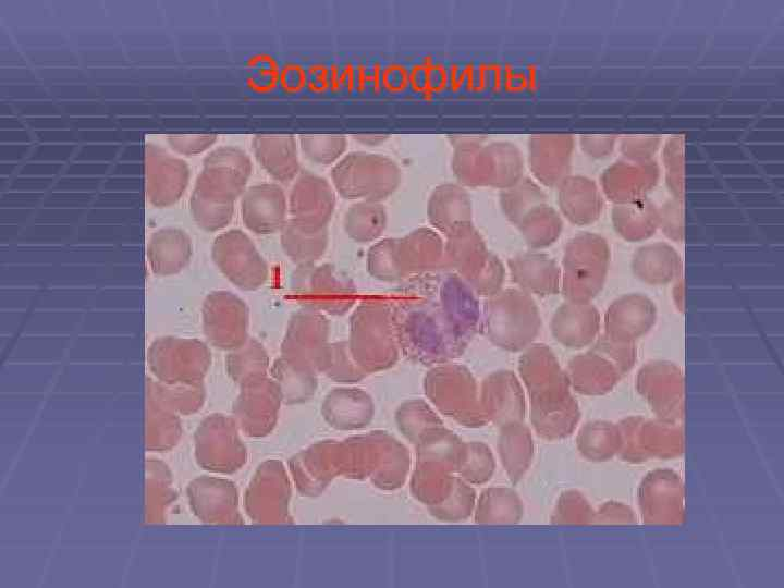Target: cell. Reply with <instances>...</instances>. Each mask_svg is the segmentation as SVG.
Listing matches in <instances>:
<instances>
[{"label":"cell","mask_w":784,"mask_h":588,"mask_svg":"<svg viewBox=\"0 0 784 588\" xmlns=\"http://www.w3.org/2000/svg\"><path fill=\"white\" fill-rule=\"evenodd\" d=\"M351 347L357 360L368 369L393 362L399 340L393 309L384 299L362 301L350 317Z\"/></svg>","instance_id":"obj_7"},{"label":"cell","mask_w":784,"mask_h":588,"mask_svg":"<svg viewBox=\"0 0 784 588\" xmlns=\"http://www.w3.org/2000/svg\"><path fill=\"white\" fill-rule=\"evenodd\" d=\"M354 139L363 145L378 146L384 143L389 136L387 135H375V134H358L353 136Z\"/></svg>","instance_id":"obj_41"},{"label":"cell","mask_w":784,"mask_h":588,"mask_svg":"<svg viewBox=\"0 0 784 588\" xmlns=\"http://www.w3.org/2000/svg\"><path fill=\"white\" fill-rule=\"evenodd\" d=\"M601 316L591 302L566 301L551 319L553 338L566 347L580 348L591 344L599 334Z\"/></svg>","instance_id":"obj_23"},{"label":"cell","mask_w":784,"mask_h":588,"mask_svg":"<svg viewBox=\"0 0 784 588\" xmlns=\"http://www.w3.org/2000/svg\"><path fill=\"white\" fill-rule=\"evenodd\" d=\"M211 256L224 277L243 291H255L268 279V265L250 237L233 229L219 234Z\"/></svg>","instance_id":"obj_12"},{"label":"cell","mask_w":784,"mask_h":588,"mask_svg":"<svg viewBox=\"0 0 784 588\" xmlns=\"http://www.w3.org/2000/svg\"><path fill=\"white\" fill-rule=\"evenodd\" d=\"M451 168L464 187L505 189L524 176V158L519 148L507 140L488 144L483 138L454 136Z\"/></svg>","instance_id":"obj_2"},{"label":"cell","mask_w":784,"mask_h":588,"mask_svg":"<svg viewBox=\"0 0 784 588\" xmlns=\"http://www.w3.org/2000/svg\"><path fill=\"white\" fill-rule=\"evenodd\" d=\"M618 426L622 433L618 455L625 462L637 464L651 458H674L683 453L684 438L679 422L629 416Z\"/></svg>","instance_id":"obj_11"},{"label":"cell","mask_w":784,"mask_h":588,"mask_svg":"<svg viewBox=\"0 0 784 588\" xmlns=\"http://www.w3.org/2000/svg\"><path fill=\"white\" fill-rule=\"evenodd\" d=\"M168 142L175 151L194 156L210 148L217 142V135H175L169 136Z\"/></svg>","instance_id":"obj_39"},{"label":"cell","mask_w":784,"mask_h":588,"mask_svg":"<svg viewBox=\"0 0 784 588\" xmlns=\"http://www.w3.org/2000/svg\"><path fill=\"white\" fill-rule=\"evenodd\" d=\"M558 187L560 209L569 222L588 225L599 218L602 199L593 181L580 175L567 176Z\"/></svg>","instance_id":"obj_29"},{"label":"cell","mask_w":784,"mask_h":588,"mask_svg":"<svg viewBox=\"0 0 784 588\" xmlns=\"http://www.w3.org/2000/svg\"><path fill=\"white\" fill-rule=\"evenodd\" d=\"M499 203L504 217L516 226L529 210L546 203V195L535 181L523 176L500 191Z\"/></svg>","instance_id":"obj_36"},{"label":"cell","mask_w":784,"mask_h":588,"mask_svg":"<svg viewBox=\"0 0 784 588\" xmlns=\"http://www.w3.org/2000/svg\"><path fill=\"white\" fill-rule=\"evenodd\" d=\"M252 146L260 166L275 181L286 183L298 174L297 142L293 136L257 135Z\"/></svg>","instance_id":"obj_28"},{"label":"cell","mask_w":784,"mask_h":588,"mask_svg":"<svg viewBox=\"0 0 784 588\" xmlns=\"http://www.w3.org/2000/svg\"><path fill=\"white\" fill-rule=\"evenodd\" d=\"M437 293L449 327L463 343L475 333L482 318L477 294L456 273L445 274L437 283Z\"/></svg>","instance_id":"obj_19"},{"label":"cell","mask_w":784,"mask_h":588,"mask_svg":"<svg viewBox=\"0 0 784 588\" xmlns=\"http://www.w3.org/2000/svg\"><path fill=\"white\" fill-rule=\"evenodd\" d=\"M610 264L607 242L593 233H580L565 245L561 268V293L566 301L591 302L603 289Z\"/></svg>","instance_id":"obj_8"},{"label":"cell","mask_w":784,"mask_h":588,"mask_svg":"<svg viewBox=\"0 0 784 588\" xmlns=\"http://www.w3.org/2000/svg\"><path fill=\"white\" fill-rule=\"evenodd\" d=\"M481 320L490 341L510 351L528 346L541 328L540 311L531 295L513 287L487 298Z\"/></svg>","instance_id":"obj_5"},{"label":"cell","mask_w":784,"mask_h":588,"mask_svg":"<svg viewBox=\"0 0 784 588\" xmlns=\"http://www.w3.org/2000/svg\"><path fill=\"white\" fill-rule=\"evenodd\" d=\"M634 274L650 285H664L679 277L681 258L666 244H651L638 249L632 262Z\"/></svg>","instance_id":"obj_32"},{"label":"cell","mask_w":784,"mask_h":588,"mask_svg":"<svg viewBox=\"0 0 784 588\" xmlns=\"http://www.w3.org/2000/svg\"><path fill=\"white\" fill-rule=\"evenodd\" d=\"M189 179L185 161L172 157L156 145H146V188L149 201L158 207L175 204Z\"/></svg>","instance_id":"obj_17"},{"label":"cell","mask_w":784,"mask_h":588,"mask_svg":"<svg viewBox=\"0 0 784 588\" xmlns=\"http://www.w3.org/2000/svg\"><path fill=\"white\" fill-rule=\"evenodd\" d=\"M290 286L304 308L332 316L345 315L357 299L353 281L331 264L297 266Z\"/></svg>","instance_id":"obj_9"},{"label":"cell","mask_w":784,"mask_h":588,"mask_svg":"<svg viewBox=\"0 0 784 588\" xmlns=\"http://www.w3.org/2000/svg\"><path fill=\"white\" fill-rule=\"evenodd\" d=\"M408 294L390 303L400 341L428 357H440L462 345L444 318L437 284H426Z\"/></svg>","instance_id":"obj_4"},{"label":"cell","mask_w":784,"mask_h":588,"mask_svg":"<svg viewBox=\"0 0 784 588\" xmlns=\"http://www.w3.org/2000/svg\"><path fill=\"white\" fill-rule=\"evenodd\" d=\"M328 229H310L289 219L280 230L284 254L297 266L316 264L328 247Z\"/></svg>","instance_id":"obj_33"},{"label":"cell","mask_w":784,"mask_h":588,"mask_svg":"<svg viewBox=\"0 0 784 588\" xmlns=\"http://www.w3.org/2000/svg\"><path fill=\"white\" fill-rule=\"evenodd\" d=\"M335 191L345 199L378 201L387 199L402 179L391 158L366 151H353L335 163L331 171Z\"/></svg>","instance_id":"obj_6"},{"label":"cell","mask_w":784,"mask_h":588,"mask_svg":"<svg viewBox=\"0 0 784 588\" xmlns=\"http://www.w3.org/2000/svg\"><path fill=\"white\" fill-rule=\"evenodd\" d=\"M206 335L219 346H236L244 342L248 326V308L237 295L215 291L207 295L201 308Z\"/></svg>","instance_id":"obj_15"},{"label":"cell","mask_w":784,"mask_h":588,"mask_svg":"<svg viewBox=\"0 0 784 588\" xmlns=\"http://www.w3.org/2000/svg\"><path fill=\"white\" fill-rule=\"evenodd\" d=\"M329 334L324 314L304 308L290 318L284 350L289 355H305L322 348Z\"/></svg>","instance_id":"obj_31"},{"label":"cell","mask_w":784,"mask_h":588,"mask_svg":"<svg viewBox=\"0 0 784 588\" xmlns=\"http://www.w3.org/2000/svg\"><path fill=\"white\" fill-rule=\"evenodd\" d=\"M683 278H677L676 282L674 283L672 294H673V301L674 304L677 306L678 310H684V286H683Z\"/></svg>","instance_id":"obj_42"},{"label":"cell","mask_w":784,"mask_h":588,"mask_svg":"<svg viewBox=\"0 0 784 588\" xmlns=\"http://www.w3.org/2000/svg\"><path fill=\"white\" fill-rule=\"evenodd\" d=\"M621 376L616 365L597 351L580 354L568 365L569 383L581 394L608 393L616 385Z\"/></svg>","instance_id":"obj_26"},{"label":"cell","mask_w":784,"mask_h":588,"mask_svg":"<svg viewBox=\"0 0 784 588\" xmlns=\"http://www.w3.org/2000/svg\"><path fill=\"white\" fill-rule=\"evenodd\" d=\"M427 217L432 229L444 235L457 224L473 222L469 194L458 183L438 185L429 196Z\"/></svg>","instance_id":"obj_25"},{"label":"cell","mask_w":784,"mask_h":588,"mask_svg":"<svg viewBox=\"0 0 784 588\" xmlns=\"http://www.w3.org/2000/svg\"><path fill=\"white\" fill-rule=\"evenodd\" d=\"M638 505L646 524H682L685 519L682 479L667 468L648 473L638 489Z\"/></svg>","instance_id":"obj_13"},{"label":"cell","mask_w":784,"mask_h":588,"mask_svg":"<svg viewBox=\"0 0 784 588\" xmlns=\"http://www.w3.org/2000/svg\"><path fill=\"white\" fill-rule=\"evenodd\" d=\"M387 222V210L381 203L359 200L346 210L343 225L351 240L368 243L382 235Z\"/></svg>","instance_id":"obj_34"},{"label":"cell","mask_w":784,"mask_h":588,"mask_svg":"<svg viewBox=\"0 0 784 588\" xmlns=\"http://www.w3.org/2000/svg\"><path fill=\"white\" fill-rule=\"evenodd\" d=\"M585 449L591 457L599 461L618 454L622 448V433L618 424L596 421L585 431Z\"/></svg>","instance_id":"obj_37"},{"label":"cell","mask_w":784,"mask_h":588,"mask_svg":"<svg viewBox=\"0 0 784 588\" xmlns=\"http://www.w3.org/2000/svg\"><path fill=\"white\" fill-rule=\"evenodd\" d=\"M492 252L473 222L454 226L445 234V268L470 284L488 265Z\"/></svg>","instance_id":"obj_21"},{"label":"cell","mask_w":784,"mask_h":588,"mask_svg":"<svg viewBox=\"0 0 784 588\" xmlns=\"http://www.w3.org/2000/svg\"><path fill=\"white\" fill-rule=\"evenodd\" d=\"M562 224L558 211L544 203L529 210L516 228L529 248L542 249L559 238Z\"/></svg>","instance_id":"obj_35"},{"label":"cell","mask_w":784,"mask_h":588,"mask_svg":"<svg viewBox=\"0 0 784 588\" xmlns=\"http://www.w3.org/2000/svg\"><path fill=\"white\" fill-rule=\"evenodd\" d=\"M287 204L292 220L319 230L327 228L333 216L335 194L326 179L304 171L294 182Z\"/></svg>","instance_id":"obj_16"},{"label":"cell","mask_w":784,"mask_h":588,"mask_svg":"<svg viewBox=\"0 0 784 588\" xmlns=\"http://www.w3.org/2000/svg\"><path fill=\"white\" fill-rule=\"evenodd\" d=\"M656 319V305L649 297L639 293L624 294L609 305L602 335L615 342L635 344L654 326Z\"/></svg>","instance_id":"obj_18"},{"label":"cell","mask_w":784,"mask_h":588,"mask_svg":"<svg viewBox=\"0 0 784 588\" xmlns=\"http://www.w3.org/2000/svg\"><path fill=\"white\" fill-rule=\"evenodd\" d=\"M252 170L247 154L234 146L216 148L205 158L189 201L199 228L216 232L230 223Z\"/></svg>","instance_id":"obj_1"},{"label":"cell","mask_w":784,"mask_h":588,"mask_svg":"<svg viewBox=\"0 0 784 588\" xmlns=\"http://www.w3.org/2000/svg\"><path fill=\"white\" fill-rule=\"evenodd\" d=\"M636 385L657 418L679 422L683 417V376L675 364L648 363L638 371Z\"/></svg>","instance_id":"obj_14"},{"label":"cell","mask_w":784,"mask_h":588,"mask_svg":"<svg viewBox=\"0 0 784 588\" xmlns=\"http://www.w3.org/2000/svg\"><path fill=\"white\" fill-rule=\"evenodd\" d=\"M192 253L189 236L174 228L155 232L147 245L150 269L158 275H172L182 271L188 265Z\"/></svg>","instance_id":"obj_27"},{"label":"cell","mask_w":784,"mask_h":588,"mask_svg":"<svg viewBox=\"0 0 784 588\" xmlns=\"http://www.w3.org/2000/svg\"><path fill=\"white\" fill-rule=\"evenodd\" d=\"M507 268L517 289L529 295L546 297L561 291V268L544 253L517 254L507 260Z\"/></svg>","instance_id":"obj_24"},{"label":"cell","mask_w":784,"mask_h":588,"mask_svg":"<svg viewBox=\"0 0 784 588\" xmlns=\"http://www.w3.org/2000/svg\"><path fill=\"white\" fill-rule=\"evenodd\" d=\"M573 138L568 135H539L528 142V164L546 186H559L568 175Z\"/></svg>","instance_id":"obj_22"},{"label":"cell","mask_w":784,"mask_h":588,"mask_svg":"<svg viewBox=\"0 0 784 588\" xmlns=\"http://www.w3.org/2000/svg\"><path fill=\"white\" fill-rule=\"evenodd\" d=\"M287 199L284 191L274 183H261L245 189L241 200L242 219L255 234H272L285 224Z\"/></svg>","instance_id":"obj_20"},{"label":"cell","mask_w":784,"mask_h":588,"mask_svg":"<svg viewBox=\"0 0 784 588\" xmlns=\"http://www.w3.org/2000/svg\"><path fill=\"white\" fill-rule=\"evenodd\" d=\"M602 520L614 524H633L636 522L634 511L621 502H608L602 507Z\"/></svg>","instance_id":"obj_40"},{"label":"cell","mask_w":784,"mask_h":588,"mask_svg":"<svg viewBox=\"0 0 784 588\" xmlns=\"http://www.w3.org/2000/svg\"><path fill=\"white\" fill-rule=\"evenodd\" d=\"M367 271L380 281L396 282L445 268L444 241L432 228L421 226L402 237H387L370 246Z\"/></svg>","instance_id":"obj_3"},{"label":"cell","mask_w":784,"mask_h":588,"mask_svg":"<svg viewBox=\"0 0 784 588\" xmlns=\"http://www.w3.org/2000/svg\"><path fill=\"white\" fill-rule=\"evenodd\" d=\"M427 390L446 411H457L475 403V383L469 373L461 367L434 369L427 378Z\"/></svg>","instance_id":"obj_30"},{"label":"cell","mask_w":784,"mask_h":588,"mask_svg":"<svg viewBox=\"0 0 784 588\" xmlns=\"http://www.w3.org/2000/svg\"><path fill=\"white\" fill-rule=\"evenodd\" d=\"M347 140L342 135H302L299 147L306 158L317 164L329 166L345 152Z\"/></svg>","instance_id":"obj_38"},{"label":"cell","mask_w":784,"mask_h":588,"mask_svg":"<svg viewBox=\"0 0 784 588\" xmlns=\"http://www.w3.org/2000/svg\"><path fill=\"white\" fill-rule=\"evenodd\" d=\"M522 376L528 387L536 418L568 413L577 408L569 395V380L554 354L542 344L531 346L522 357Z\"/></svg>","instance_id":"obj_10"}]
</instances>
